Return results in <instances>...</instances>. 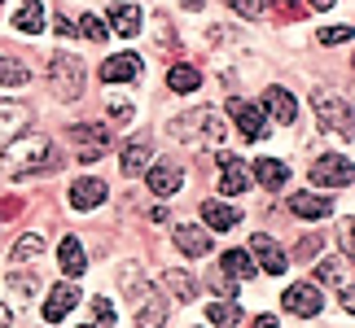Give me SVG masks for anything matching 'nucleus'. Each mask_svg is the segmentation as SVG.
<instances>
[{"mask_svg":"<svg viewBox=\"0 0 355 328\" xmlns=\"http://www.w3.org/2000/svg\"><path fill=\"white\" fill-rule=\"evenodd\" d=\"M0 162L9 175H49L62 167V154L49 136H13L9 145H0Z\"/></svg>","mask_w":355,"mask_h":328,"instance_id":"nucleus-1","label":"nucleus"},{"mask_svg":"<svg viewBox=\"0 0 355 328\" xmlns=\"http://www.w3.org/2000/svg\"><path fill=\"white\" fill-rule=\"evenodd\" d=\"M171 140H180V145H224L228 140V122L215 114V109H193V114H180V118H171Z\"/></svg>","mask_w":355,"mask_h":328,"instance_id":"nucleus-2","label":"nucleus"},{"mask_svg":"<svg viewBox=\"0 0 355 328\" xmlns=\"http://www.w3.org/2000/svg\"><path fill=\"white\" fill-rule=\"evenodd\" d=\"M49 79H53V88H58L62 101L84 97V62H79L75 53H53L49 57Z\"/></svg>","mask_w":355,"mask_h":328,"instance_id":"nucleus-3","label":"nucleus"},{"mask_svg":"<svg viewBox=\"0 0 355 328\" xmlns=\"http://www.w3.org/2000/svg\"><path fill=\"white\" fill-rule=\"evenodd\" d=\"M311 105H316L324 131L338 127L343 136H351V105H347V97H338V92H329V88H316L311 92Z\"/></svg>","mask_w":355,"mask_h":328,"instance_id":"nucleus-4","label":"nucleus"},{"mask_svg":"<svg viewBox=\"0 0 355 328\" xmlns=\"http://www.w3.org/2000/svg\"><path fill=\"white\" fill-rule=\"evenodd\" d=\"M351 175H355V171H351V158H347V154H338V158L329 154V158H320L316 167H311V180H316L320 188H347Z\"/></svg>","mask_w":355,"mask_h":328,"instance_id":"nucleus-5","label":"nucleus"},{"mask_svg":"<svg viewBox=\"0 0 355 328\" xmlns=\"http://www.w3.org/2000/svg\"><path fill=\"white\" fill-rule=\"evenodd\" d=\"M145 180H149V193H154V197H175V193H180V184H184V171L175 167V162L162 158V162H149Z\"/></svg>","mask_w":355,"mask_h":328,"instance_id":"nucleus-6","label":"nucleus"},{"mask_svg":"<svg viewBox=\"0 0 355 328\" xmlns=\"http://www.w3.org/2000/svg\"><path fill=\"white\" fill-rule=\"evenodd\" d=\"M281 307L290 311V316H298V320H311L324 302H320V289H316V284H290L285 298H281Z\"/></svg>","mask_w":355,"mask_h":328,"instance_id":"nucleus-7","label":"nucleus"},{"mask_svg":"<svg viewBox=\"0 0 355 328\" xmlns=\"http://www.w3.org/2000/svg\"><path fill=\"white\" fill-rule=\"evenodd\" d=\"M71 140L84 145V149H79V162L88 167V162H97V158L105 154V145H110V131L97 127V122H92V127H88V122H75V127H71Z\"/></svg>","mask_w":355,"mask_h":328,"instance_id":"nucleus-8","label":"nucleus"},{"mask_svg":"<svg viewBox=\"0 0 355 328\" xmlns=\"http://www.w3.org/2000/svg\"><path fill=\"white\" fill-rule=\"evenodd\" d=\"M250 258H259V267H263V276H281L285 267H290V258H285V250L272 237H250Z\"/></svg>","mask_w":355,"mask_h":328,"instance_id":"nucleus-9","label":"nucleus"},{"mask_svg":"<svg viewBox=\"0 0 355 328\" xmlns=\"http://www.w3.org/2000/svg\"><path fill=\"white\" fill-rule=\"evenodd\" d=\"M228 109H233V122L241 131V140H259V136H268V118L263 109L250 105V101H228Z\"/></svg>","mask_w":355,"mask_h":328,"instance_id":"nucleus-10","label":"nucleus"},{"mask_svg":"<svg viewBox=\"0 0 355 328\" xmlns=\"http://www.w3.org/2000/svg\"><path fill=\"white\" fill-rule=\"evenodd\" d=\"M75 307H79V289H75V284H53L49 298H44V320L49 324H62Z\"/></svg>","mask_w":355,"mask_h":328,"instance_id":"nucleus-11","label":"nucleus"},{"mask_svg":"<svg viewBox=\"0 0 355 328\" xmlns=\"http://www.w3.org/2000/svg\"><path fill=\"white\" fill-rule=\"evenodd\" d=\"M136 75H141V57H136V53H119V57L101 62V79H105V84H132Z\"/></svg>","mask_w":355,"mask_h":328,"instance_id":"nucleus-12","label":"nucleus"},{"mask_svg":"<svg viewBox=\"0 0 355 328\" xmlns=\"http://www.w3.org/2000/svg\"><path fill=\"white\" fill-rule=\"evenodd\" d=\"M105 201V184L97 180V175H84V180L71 184V206L75 210H97Z\"/></svg>","mask_w":355,"mask_h":328,"instance_id":"nucleus-13","label":"nucleus"},{"mask_svg":"<svg viewBox=\"0 0 355 328\" xmlns=\"http://www.w3.org/2000/svg\"><path fill=\"white\" fill-rule=\"evenodd\" d=\"M263 105H268V114L277 118V122H285V127H294V122H298V101H294L285 88L272 84V88L263 92Z\"/></svg>","mask_w":355,"mask_h":328,"instance_id":"nucleus-14","label":"nucleus"},{"mask_svg":"<svg viewBox=\"0 0 355 328\" xmlns=\"http://www.w3.org/2000/svg\"><path fill=\"white\" fill-rule=\"evenodd\" d=\"M220 188H224L228 197H241L245 188H250V175H245V162L241 158H233V154L220 158Z\"/></svg>","mask_w":355,"mask_h":328,"instance_id":"nucleus-15","label":"nucleus"},{"mask_svg":"<svg viewBox=\"0 0 355 328\" xmlns=\"http://www.w3.org/2000/svg\"><path fill=\"white\" fill-rule=\"evenodd\" d=\"M149 154H154V140H149V136H136V140L123 149L119 171H123V175H141V171L149 167Z\"/></svg>","mask_w":355,"mask_h":328,"instance_id":"nucleus-16","label":"nucleus"},{"mask_svg":"<svg viewBox=\"0 0 355 328\" xmlns=\"http://www.w3.org/2000/svg\"><path fill=\"white\" fill-rule=\"evenodd\" d=\"M290 210L298 219H329L334 215V197H320V193H294L290 197Z\"/></svg>","mask_w":355,"mask_h":328,"instance_id":"nucleus-17","label":"nucleus"},{"mask_svg":"<svg viewBox=\"0 0 355 328\" xmlns=\"http://www.w3.org/2000/svg\"><path fill=\"white\" fill-rule=\"evenodd\" d=\"M167 316H171V307L162 302L154 289H149L141 298V307H136V324H141V328H167Z\"/></svg>","mask_w":355,"mask_h":328,"instance_id":"nucleus-18","label":"nucleus"},{"mask_svg":"<svg viewBox=\"0 0 355 328\" xmlns=\"http://www.w3.org/2000/svg\"><path fill=\"white\" fill-rule=\"evenodd\" d=\"M175 250L189 254V258H202V254H211V237L193 224H180L175 228Z\"/></svg>","mask_w":355,"mask_h":328,"instance_id":"nucleus-19","label":"nucleus"},{"mask_svg":"<svg viewBox=\"0 0 355 328\" xmlns=\"http://www.w3.org/2000/svg\"><path fill=\"white\" fill-rule=\"evenodd\" d=\"M58 263H62L66 276H84V271H88V254H84V245H79V237H62Z\"/></svg>","mask_w":355,"mask_h":328,"instance_id":"nucleus-20","label":"nucleus"},{"mask_svg":"<svg viewBox=\"0 0 355 328\" xmlns=\"http://www.w3.org/2000/svg\"><path fill=\"white\" fill-rule=\"evenodd\" d=\"M26 105H18V101H0V145H9L13 136H18L22 127H26Z\"/></svg>","mask_w":355,"mask_h":328,"instance_id":"nucleus-21","label":"nucleus"},{"mask_svg":"<svg viewBox=\"0 0 355 328\" xmlns=\"http://www.w3.org/2000/svg\"><path fill=\"white\" fill-rule=\"evenodd\" d=\"M13 26H18L22 35H40L44 31V5H40V0H22V5L13 9Z\"/></svg>","mask_w":355,"mask_h":328,"instance_id":"nucleus-22","label":"nucleus"},{"mask_svg":"<svg viewBox=\"0 0 355 328\" xmlns=\"http://www.w3.org/2000/svg\"><path fill=\"white\" fill-rule=\"evenodd\" d=\"M254 180L277 193V188H285V180H290V167H285L281 158H259L254 162Z\"/></svg>","mask_w":355,"mask_h":328,"instance_id":"nucleus-23","label":"nucleus"},{"mask_svg":"<svg viewBox=\"0 0 355 328\" xmlns=\"http://www.w3.org/2000/svg\"><path fill=\"white\" fill-rule=\"evenodd\" d=\"M220 271H224V276H233V280H250L259 267H254L250 250H224V258H220Z\"/></svg>","mask_w":355,"mask_h":328,"instance_id":"nucleus-24","label":"nucleus"},{"mask_svg":"<svg viewBox=\"0 0 355 328\" xmlns=\"http://www.w3.org/2000/svg\"><path fill=\"white\" fill-rule=\"evenodd\" d=\"M110 31L123 35V39H132L136 31H141V9L136 5H110Z\"/></svg>","mask_w":355,"mask_h":328,"instance_id":"nucleus-25","label":"nucleus"},{"mask_svg":"<svg viewBox=\"0 0 355 328\" xmlns=\"http://www.w3.org/2000/svg\"><path fill=\"white\" fill-rule=\"evenodd\" d=\"M202 219H207V228H215V232H228V228L241 224V215L233 206H224V201H202Z\"/></svg>","mask_w":355,"mask_h":328,"instance_id":"nucleus-26","label":"nucleus"},{"mask_svg":"<svg viewBox=\"0 0 355 328\" xmlns=\"http://www.w3.org/2000/svg\"><path fill=\"white\" fill-rule=\"evenodd\" d=\"M167 88L171 92H198L202 88V71H198V66H189V62H175L171 71H167Z\"/></svg>","mask_w":355,"mask_h":328,"instance_id":"nucleus-27","label":"nucleus"},{"mask_svg":"<svg viewBox=\"0 0 355 328\" xmlns=\"http://www.w3.org/2000/svg\"><path fill=\"white\" fill-rule=\"evenodd\" d=\"M44 250H49V241L40 237V232H22V237L13 241V250H9V258H13V263H31V258H40V254H44Z\"/></svg>","mask_w":355,"mask_h":328,"instance_id":"nucleus-28","label":"nucleus"},{"mask_svg":"<svg viewBox=\"0 0 355 328\" xmlns=\"http://www.w3.org/2000/svg\"><path fill=\"white\" fill-rule=\"evenodd\" d=\"M162 280L171 284V293L180 298V302H193V298H198V289H202V284H198V276H189V271H180V267L162 271Z\"/></svg>","mask_w":355,"mask_h":328,"instance_id":"nucleus-29","label":"nucleus"},{"mask_svg":"<svg viewBox=\"0 0 355 328\" xmlns=\"http://www.w3.org/2000/svg\"><path fill=\"white\" fill-rule=\"evenodd\" d=\"M207 316H211L215 328H233V324H241V307L233 302V298H228V302L220 298V302H211V307H207Z\"/></svg>","mask_w":355,"mask_h":328,"instance_id":"nucleus-30","label":"nucleus"},{"mask_svg":"<svg viewBox=\"0 0 355 328\" xmlns=\"http://www.w3.org/2000/svg\"><path fill=\"white\" fill-rule=\"evenodd\" d=\"M119 284H123V289H128L132 298H145L149 289H154V284H149V280L141 276V267H136V263H128V267L119 271Z\"/></svg>","mask_w":355,"mask_h":328,"instance_id":"nucleus-31","label":"nucleus"},{"mask_svg":"<svg viewBox=\"0 0 355 328\" xmlns=\"http://www.w3.org/2000/svg\"><path fill=\"white\" fill-rule=\"evenodd\" d=\"M75 31L88 39V44H105V35H110V26H105L101 18H92V13H84V18L75 22Z\"/></svg>","mask_w":355,"mask_h":328,"instance_id":"nucleus-32","label":"nucleus"},{"mask_svg":"<svg viewBox=\"0 0 355 328\" xmlns=\"http://www.w3.org/2000/svg\"><path fill=\"white\" fill-rule=\"evenodd\" d=\"M40 280L31 276V271H9V293L18 298V302H26V298H35Z\"/></svg>","mask_w":355,"mask_h":328,"instance_id":"nucleus-33","label":"nucleus"},{"mask_svg":"<svg viewBox=\"0 0 355 328\" xmlns=\"http://www.w3.org/2000/svg\"><path fill=\"white\" fill-rule=\"evenodd\" d=\"M26 79H31V71H26L22 62H13V57H0V84H5V88H22Z\"/></svg>","mask_w":355,"mask_h":328,"instance_id":"nucleus-34","label":"nucleus"},{"mask_svg":"<svg viewBox=\"0 0 355 328\" xmlns=\"http://www.w3.org/2000/svg\"><path fill=\"white\" fill-rule=\"evenodd\" d=\"M316 280L320 284H338V289H343V284H351V276H347V258H329V263H320V271H316Z\"/></svg>","mask_w":355,"mask_h":328,"instance_id":"nucleus-35","label":"nucleus"},{"mask_svg":"<svg viewBox=\"0 0 355 328\" xmlns=\"http://www.w3.org/2000/svg\"><path fill=\"white\" fill-rule=\"evenodd\" d=\"M320 250H324V237H303V241L294 245V258H298V263H307V258H316Z\"/></svg>","mask_w":355,"mask_h":328,"instance_id":"nucleus-36","label":"nucleus"},{"mask_svg":"<svg viewBox=\"0 0 355 328\" xmlns=\"http://www.w3.org/2000/svg\"><path fill=\"white\" fill-rule=\"evenodd\" d=\"M92 316H97L101 328H110V324H114V307H110V298H92Z\"/></svg>","mask_w":355,"mask_h":328,"instance_id":"nucleus-37","label":"nucleus"},{"mask_svg":"<svg viewBox=\"0 0 355 328\" xmlns=\"http://www.w3.org/2000/svg\"><path fill=\"white\" fill-rule=\"evenodd\" d=\"M351 39V26H324L320 31V44H347Z\"/></svg>","mask_w":355,"mask_h":328,"instance_id":"nucleus-38","label":"nucleus"},{"mask_svg":"<svg viewBox=\"0 0 355 328\" xmlns=\"http://www.w3.org/2000/svg\"><path fill=\"white\" fill-rule=\"evenodd\" d=\"M53 31H58V35H75V26H71V18H66L62 9H53Z\"/></svg>","mask_w":355,"mask_h":328,"instance_id":"nucleus-39","label":"nucleus"},{"mask_svg":"<svg viewBox=\"0 0 355 328\" xmlns=\"http://www.w3.org/2000/svg\"><path fill=\"white\" fill-rule=\"evenodd\" d=\"M110 118H119V122H132V105L114 97V101H110Z\"/></svg>","mask_w":355,"mask_h":328,"instance_id":"nucleus-40","label":"nucleus"},{"mask_svg":"<svg viewBox=\"0 0 355 328\" xmlns=\"http://www.w3.org/2000/svg\"><path fill=\"white\" fill-rule=\"evenodd\" d=\"M233 9H237V13H245V18H254V13L263 9V5H259V0H233Z\"/></svg>","mask_w":355,"mask_h":328,"instance_id":"nucleus-41","label":"nucleus"},{"mask_svg":"<svg viewBox=\"0 0 355 328\" xmlns=\"http://www.w3.org/2000/svg\"><path fill=\"white\" fill-rule=\"evenodd\" d=\"M263 9H290V5H298V0H259Z\"/></svg>","mask_w":355,"mask_h":328,"instance_id":"nucleus-42","label":"nucleus"},{"mask_svg":"<svg viewBox=\"0 0 355 328\" xmlns=\"http://www.w3.org/2000/svg\"><path fill=\"white\" fill-rule=\"evenodd\" d=\"M254 328H277V316H259V320H254Z\"/></svg>","mask_w":355,"mask_h":328,"instance_id":"nucleus-43","label":"nucleus"},{"mask_svg":"<svg viewBox=\"0 0 355 328\" xmlns=\"http://www.w3.org/2000/svg\"><path fill=\"white\" fill-rule=\"evenodd\" d=\"M9 324H13V311H9V307H0V328H9Z\"/></svg>","mask_w":355,"mask_h":328,"instance_id":"nucleus-44","label":"nucleus"},{"mask_svg":"<svg viewBox=\"0 0 355 328\" xmlns=\"http://www.w3.org/2000/svg\"><path fill=\"white\" fill-rule=\"evenodd\" d=\"M311 9H334V0H307Z\"/></svg>","mask_w":355,"mask_h":328,"instance_id":"nucleus-45","label":"nucleus"},{"mask_svg":"<svg viewBox=\"0 0 355 328\" xmlns=\"http://www.w3.org/2000/svg\"><path fill=\"white\" fill-rule=\"evenodd\" d=\"M180 5H184V9H202V0H180Z\"/></svg>","mask_w":355,"mask_h":328,"instance_id":"nucleus-46","label":"nucleus"},{"mask_svg":"<svg viewBox=\"0 0 355 328\" xmlns=\"http://www.w3.org/2000/svg\"><path fill=\"white\" fill-rule=\"evenodd\" d=\"M84 328H92V324H84Z\"/></svg>","mask_w":355,"mask_h":328,"instance_id":"nucleus-47","label":"nucleus"}]
</instances>
